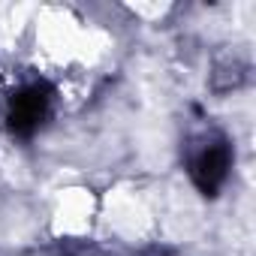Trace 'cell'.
I'll return each mask as SVG.
<instances>
[{
	"label": "cell",
	"instance_id": "1",
	"mask_svg": "<svg viewBox=\"0 0 256 256\" xmlns=\"http://www.w3.org/2000/svg\"><path fill=\"white\" fill-rule=\"evenodd\" d=\"M64 205H70L66 196H64ZM70 214H88V205H84V202H82V205H70ZM84 226H88V223H84L82 217H66V226H64V229H66V232H82Z\"/></svg>",
	"mask_w": 256,
	"mask_h": 256
}]
</instances>
